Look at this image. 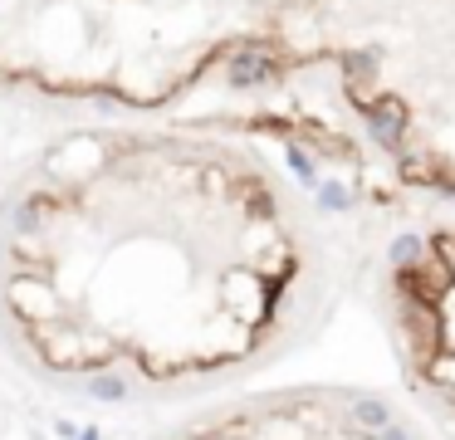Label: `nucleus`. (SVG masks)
<instances>
[{"label": "nucleus", "mask_w": 455, "mask_h": 440, "mask_svg": "<svg viewBox=\"0 0 455 440\" xmlns=\"http://www.w3.org/2000/svg\"><path fill=\"white\" fill-rule=\"evenodd\" d=\"M181 440H416L406 426L387 416L382 401L329 397V391H294L265 397L260 406H240Z\"/></svg>", "instance_id": "2"}, {"label": "nucleus", "mask_w": 455, "mask_h": 440, "mask_svg": "<svg viewBox=\"0 0 455 440\" xmlns=\"http://www.w3.org/2000/svg\"><path fill=\"white\" fill-rule=\"evenodd\" d=\"M84 391L94 401H108V406H118V401L133 397V382L123 377V372H94V377H84Z\"/></svg>", "instance_id": "3"}, {"label": "nucleus", "mask_w": 455, "mask_h": 440, "mask_svg": "<svg viewBox=\"0 0 455 440\" xmlns=\"http://www.w3.org/2000/svg\"><path fill=\"white\" fill-rule=\"evenodd\" d=\"M74 440H98V430H79V436Z\"/></svg>", "instance_id": "5"}, {"label": "nucleus", "mask_w": 455, "mask_h": 440, "mask_svg": "<svg viewBox=\"0 0 455 440\" xmlns=\"http://www.w3.org/2000/svg\"><path fill=\"white\" fill-rule=\"evenodd\" d=\"M392 318L412 387L455 426V231L392 245Z\"/></svg>", "instance_id": "1"}, {"label": "nucleus", "mask_w": 455, "mask_h": 440, "mask_svg": "<svg viewBox=\"0 0 455 440\" xmlns=\"http://www.w3.org/2000/svg\"><path fill=\"white\" fill-rule=\"evenodd\" d=\"M284 162H289V171H294L299 186H318V162L308 157L299 142H284Z\"/></svg>", "instance_id": "4"}]
</instances>
